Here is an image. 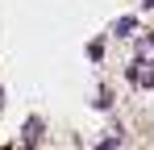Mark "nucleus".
Instances as JSON below:
<instances>
[{
  "label": "nucleus",
  "mask_w": 154,
  "mask_h": 150,
  "mask_svg": "<svg viewBox=\"0 0 154 150\" xmlns=\"http://www.w3.org/2000/svg\"><path fill=\"white\" fill-rule=\"evenodd\" d=\"M142 4H146V8H154V0H142Z\"/></svg>",
  "instance_id": "7ed1b4c3"
},
{
  "label": "nucleus",
  "mask_w": 154,
  "mask_h": 150,
  "mask_svg": "<svg viewBox=\"0 0 154 150\" xmlns=\"http://www.w3.org/2000/svg\"><path fill=\"white\" fill-rule=\"evenodd\" d=\"M129 29H133V17H121V21H117V33H121V38H125Z\"/></svg>",
  "instance_id": "f03ea898"
},
{
  "label": "nucleus",
  "mask_w": 154,
  "mask_h": 150,
  "mask_svg": "<svg viewBox=\"0 0 154 150\" xmlns=\"http://www.w3.org/2000/svg\"><path fill=\"white\" fill-rule=\"evenodd\" d=\"M38 133H42V125L29 121V125H25V142H38Z\"/></svg>",
  "instance_id": "f257e3e1"
}]
</instances>
